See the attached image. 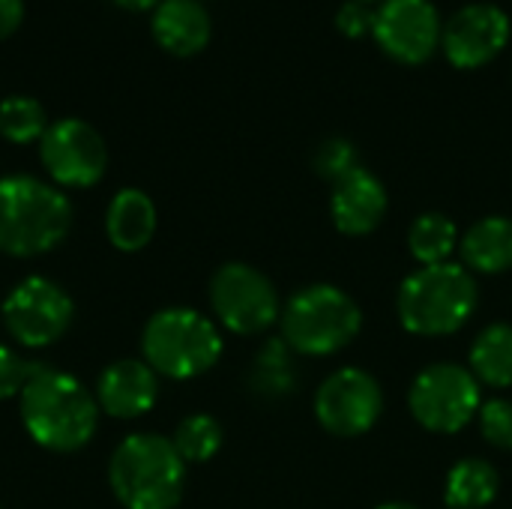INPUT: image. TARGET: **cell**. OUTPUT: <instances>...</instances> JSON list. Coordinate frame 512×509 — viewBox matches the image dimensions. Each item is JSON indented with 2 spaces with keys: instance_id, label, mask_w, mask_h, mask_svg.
<instances>
[{
  "instance_id": "1",
  "label": "cell",
  "mask_w": 512,
  "mask_h": 509,
  "mask_svg": "<svg viewBox=\"0 0 512 509\" xmlns=\"http://www.w3.org/2000/svg\"><path fill=\"white\" fill-rule=\"evenodd\" d=\"M21 426L48 453H78L99 426L96 396L69 372L36 366L18 396Z\"/></svg>"
},
{
  "instance_id": "2",
  "label": "cell",
  "mask_w": 512,
  "mask_h": 509,
  "mask_svg": "<svg viewBox=\"0 0 512 509\" xmlns=\"http://www.w3.org/2000/svg\"><path fill=\"white\" fill-rule=\"evenodd\" d=\"M72 228L69 198L33 177H0V252L9 258H39L57 249Z\"/></svg>"
},
{
  "instance_id": "3",
  "label": "cell",
  "mask_w": 512,
  "mask_h": 509,
  "mask_svg": "<svg viewBox=\"0 0 512 509\" xmlns=\"http://www.w3.org/2000/svg\"><path fill=\"white\" fill-rule=\"evenodd\" d=\"M108 486L120 507L174 509L186 492V462L171 438L156 432L126 435L108 462Z\"/></svg>"
},
{
  "instance_id": "4",
  "label": "cell",
  "mask_w": 512,
  "mask_h": 509,
  "mask_svg": "<svg viewBox=\"0 0 512 509\" xmlns=\"http://www.w3.org/2000/svg\"><path fill=\"white\" fill-rule=\"evenodd\" d=\"M480 306V288L465 264H432L414 270L399 294L396 312L408 333L423 339L459 333Z\"/></svg>"
},
{
  "instance_id": "5",
  "label": "cell",
  "mask_w": 512,
  "mask_h": 509,
  "mask_svg": "<svg viewBox=\"0 0 512 509\" xmlns=\"http://www.w3.org/2000/svg\"><path fill=\"white\" fill-rule=\"evenodd\" d=\"M225 351L219 327L189 306H168L150 315L141 330L144 363L171 381H189L210 372Z\"/></svg>"
},
{
  "instance_id": "6",
  "label": "cell",
  "mask_w": 512,
  "mask_h": 509,
  "mask_svg": "<svg viewBox=\"0 0 512 509\" xmlns=\"http://www.w3.org/2000/svg\"><path fill=\"white\" fill-rule=\"evenodd\" d=\"M282 342L303 357H330L348 348L363 330V312L351 294L318 282L297 291L282 315Z\"/></svg>"
},
{
  "instance_id": "7",
  "label": "cell",
  "mask_w": 512,
  "mask_h": 509,
  "mask_svg": "<svg viewBox=\"0 0 512 509\" xmlns=\"http://www.w3.org/2000/svg\"><path fill=\"white\" fill-rule=\"evenodd\" d=\"M483 405L480 381L471 375V369L459 363H432L426 366L411 390H408V408L411 417L435 435H456L462 432Z\"/></svg>"
},
{
  "instance_id": "8",
  "label": "cell",
  "mask_w": 512,
  "mask_h": 509,
  "mask_svg": "<svg viewBox=\"0 0 512 509\" xmlns=\"http://www.w3.org/2000/svg\"><path fill=\"white\" fill-rule=\"evenodd\" d=\"M210 306L216 321L237 336H258L282 315L276 285L243 261H228L213 273Z\"/></svg>"
},
{
  "instance_id": "9",
  "label": "cell",
  "mask_w": 512,
  "mask_h": 509,
  "mask_svg": "<svg viewBox=\"0 0 512 509\" xmlns=\"http://www.w3.org/2000/svg\"><path fill=\"white\" fill-rule=\"evenodd\" d=\"M75 318L72 297L48 276L21 279L0 303V321L21 348H48L66 336Z\"/></svg>"
},
{
  "instance_id": "10",
  "label": "cell",
  "mask_w": 512,
  "mask_h": 509,
  "mask_svg": "<svg viewBox=\"0 0 512 509\" xmlns=\"http://www.w3.org/2000/svg\"><path fill=\"white\" fill-rule=\"evenodd\" d=\"M39 159L57 186L87 189L105 177L108 147L87 120L63 117L54 120L39 138Z\"/></svg>"
},
{
  "instance_id": "11",
  "label": "cell",
  "mask_w": 512,
  "mask_h": 509,
  "mask_svg": "<svg viewBox=\"0 0 512 509\" xmlns=\"http://www.w3.org/2000/svg\"><path fill=\"white\" fill-rule=\"evenodd\" d=\"M384 414L381 384L354 366L336 369L315 393V417L324 432L336 438H360Z\"/></svg>"
},
{
  "instance_id": "12",
  "label": "cell",
  "mask_w": 512,
  "mask_h": 509,
  "mask_svg": "<svg viewBox=\"0 0 512 509\" xmlns=\"http://www.w3.org/2000/svg\"><path fill=\"white\" fill-rule=\"evenodd\" d=\"M510 33L512 24L504 6L492 0H471L447 15L441 48L456 69H480L507 48Z\"/></svg>"
},
{
  "instance_id": "13",
  "label": "cell",
  "mask_w": 512,
  "mask_h": 509,
  "mask_svg": "<svg viewBox=\"0 0 512 509\" xmlns=\"http://www.w3.org/2000/svg\"><path fill=\"white\" fill-rule=\"evenodd\" d=\"M441 30L435 0H381L372 21L375 42L399 63H426L441 48Z\"/></svg>"
},
{
  "instance_id": "14",
  "label": "cell",
  "mask_w": 512,
  "mask_h": 509,
  "mask_svg": "<svg viewBox=\"0 0 512 509\" xmlns=\"http://www.w3.org/2000/svg\"><path fill=\"white\" fill-rule=\"evenodd\" d=\"M387 207H390L387 186L381 183L378 174H372L363 165H357L354 171H348L345 177H339L333 183L330 219H333V225L345 237H366V234H372L384 222Z\"/></svg>"
},
{
  "instance_id": "15",
  "label": "cell",
  "mask_w": 512,
  "mask_h": 509,
  "mask_svg": "<svg viewBox=\"0 0 512 509\" xmlns=\"http://www.w3.org/2000/svg\"><path fill=\"white\" fill-rule=\"evenodd\" d=\"M93 396L108 417L135 420L153 411L159 399V375L144 360H114L99 372Z\"/></svg>"
},
{
  "instance_id": "16",
  "label": "cell",
  "mask_w": 512,
  "mask_h": 509,
  "mask_svg": "<svg viewBox=\"0 0 512 509\" xmlns=\"http://www.w3.org/2000/svg\"><path fill=\"white\" fill-rule=\"evenodd\" d=\"M150 30L159 48H165L168 54L192 57L207 48L213 36V21L201 0H162L153 9Z\"/></svg>"
},
{
  "instance_id": "17",
  "label": "cell",
  "mask_w": 512,
  "mask_h": 509,
  "mask_svg": "<svg viewBox=\"0 0 512 509\" xmlns=\"http://www.w3.org/2000/svg\"><path fill=\"white\" fill-rule=\"evenodd\" d=\"M156 222H159V216H156L153 198L147 192L135 189V186L120 189L108 201L105 234H108V243L117 252H141L153 240Z\"/></svg>"
},
{
  "instance_id": "18",
  "label": "cell",
  "mask_w": 512,
  "mask_h": 509,
  "mask_svg": "<svg viewBox=\"0 0 512 509\" xmlns=\"http://www.w3.org/2000/svg\"><path fill=\"white\" fill-rule=\"evenodd\" d=\"M465 267L471 273L501 276L512 270V219L510 216H483L459 240Z\"/></svg>"
},
{
  "instance_id": "19",
  "label": "cell",
  "mask_w": 512,
  "mask_h": 509,
  "mask_svg": "<svg viewBox=\"0 0 512 509\" xmlns=\"http://www.w3.org/2000/svg\"><path fill=\"white\" fill-rule=\"evenodd\" d=\"M468 369L480 387L507 390L512 387V324H489L471 345Z\"/></svg>"
},
{
  "instance_id": "20",
  "label": "cell",
  "mask_w": 512,
  "mask_h": 509,
  "mask_svg": "<svg viewBox=\"0 0 512 509\" xmlns=\"http://www.w3.org/2000/svg\"><path fill=\"white\" fill-rule=\"evenodd\" d=\"M501 492V477L486 459H462L450 468L444 483V504L450 509H486Z\"/></svg>"
},
{
  "instance_id": "21",
  "label": "cell",
  "mask_w": 512,
  "mask_h": 509,
  "mask_svg": "<svg viewBox=\"0 0 512 509\" xmlns=\"http://www.w3.org/2000/svg\"><path fill=\"white\" fill-rule=\"evenodd\" d=\"M459 246V228L444 213H423L408 228V252L423 267L447 264Z\"/></svg>"
},
{
  "instance_id": "22",
  "label": "cell",
  "mask_w": 512,
  "mask_h": 509,
  "mask_svg": "<svg viewBox=\"0 0 512 509\" xmlns=\"http://www.w3.org/2000/svg\"><path fill=\"white\" fill-rule=\"evenodd\" d=\"M222 441H225V432L219 420L210 414H189L186 420H180V426L171 435V444L186 465L210 462L222 450Z\"/></svg>"
},
{
  "instance_id": "23",
  "label": "cell",
  "mask_w": 512,
  "mask_h": 509,
  "mask_svg": "<svg viewBox=\"0 0 512 509\" xmlns=\"http://www.w3.org/2000/svg\"><path fill=\"white\" fill-rule=\"evenodd\" d=\"M48 126L51 123L39 99L15 93L0 102V135L9 144H33L45 135Z\"/></svg>"
},
{
  "instance_id": "24",
  "label": "cell",
  "mask_w": 512,
  "mask_h": 509,
  "mask_svg": "<svg viewBox=\"0 0 512 509\" xmlns=\"http://www.w3.org/2000/svg\"><path fill=\"white\" fill-rule=\"evenodd\" d=\"M288 345L279 339V342H270L258 360H255V387L267 396H285L294 384V369H291V357H288Z\"/></svg>"
},
{
  "instance_id": "25",
  "label": "cell",
  "mask_w": 512,
  "mask_h": 509,
  "mask_svg": "<svg viewBox=\"0 0 512 509\" xmlns=\"http://www.w3.org/2000/svg\"><path fill=\"white\" fill-rule=\"evenodd\" d=\"M357 165H360L357 147H354L348 138H342V135H333V138L321 141V144L315 147V153H312V168H315L324 180H330V183H336L339 177H345V174L354 171Z\"/></svg>"
},
{
  "instance_id": "26",
  "label": "cell",
  "mask_w": 512,
  "mask_h": 509,
  "mask_svg": "<svg viewBox=\"0 0 512 509\" xmlns=\"http://www.w3.org/2000/svg\"><path fill=\"white\" fill-rule=\"evenodd\" d=\"M480 435L495 450H512V402L510 399H489L480 405Z\"/></svg>"
},
{
  "instance_id": "27",
  "label": "cell",
  "mask_w": 512,
  "mask_h": 509,
  "mask_svg": "<svg viewBox=\"0 0 512 509\" xmlns=\"http://www.w3.org/2000/svg\"><path fill=\"white\" fill-rule=\"evenodd\" d=\"M36 366L39 363L24 360L18 351L0 345V402H6L12 396H21V390L30 381V375L36 372Z\"/></svg>"
},
{
  "instance_id": "28",
  "label": "cell",
  "mask_w": 512,
  "mask_h": 509,
  "mask_svg": "<svg viewBox=\"0 0 512 509\" xmlns=\"http://www.w3.org/2000/svg\"><path fill=\"white\" fill-rule=\"evenodd\" d=\"M372 21H375V9L369 3L342 0L336 9V27L351 39H363L366 33H372Z\"/></svg>"
},
{
  "instance_id": "29",
  "label": "cell",
  "mask_w": 512,
  "mask_h": 509,
  "mask_svg": "<svg viewBox=\"0 0 512 509\" xmlns=\"http://www.w3.org/2000/svg\"><path fill=\"white\" fill-rule=\"evenodd\" d=\"M24 21V0H0V39H9Z\"/></svg>"
},
{
  "instance_id": "30",
  "label": "cell",
  "mask_w": 512,
  "mask_h": 509,
  "mask_svg": "<svg viewBox=\"0 0 512 509\" xmlns=\"http://www.w3.org/2000/svg\"><path fill=\"white\" fill-rule=\"evenodd\" d=\"M114 3L123 9H132V12H144V9H156L162 0H114Z\"/></svg>"
},
{
  "instance_id": "31",
  "label": "cell",
  "mask_w": 512,
  "mask_h": 509,
  "mask_svg": "<svg viewBox=\"0 0 512 509\" xmlns=\"http://www.w3.org/2000/svg\"><path fill=\"white\" fill-rule=\"evenodd\" d=\"M375 509H417L414 504H405V501H390V504H381V507Z\"/></svg>"
},
{
  "instance_id": "32",
  "label": "cell",
  "mask_w": 512,
  "mask_h": 509,
  "mask_svg": "<svg viewBox=\"0 0 512 509\" xmlns=\"http://www.w3.org/2000/svg\"><path fill=\"white\" fill-rule=\"evenodd\" d=\"M360 3H369V6H372V3H375V0H360Z\"/></svg>"
}]
</instances>
